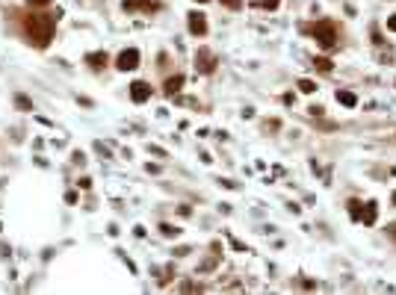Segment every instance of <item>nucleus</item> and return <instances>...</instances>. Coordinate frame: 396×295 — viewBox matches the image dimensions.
Instances as JSON below:
<instances>
[{"label":"nucleus","instance_id":"obj_1","mask_svg":"<svg viewBox=\"0 0 396 295\" xmlns=\"http://www.w3.org/2000/svg\"><path fill=\"white\" fill-rule=\"evenodd\" d=\"M21 30H24V35L30 39V45L48 48L51 39H53V30H56V15H48V12L24 15V18H21Z\"/></svg>","mask_w":396,"mask_h":295},{"label":"nucleus","instance_id":"obj_2","mask_svg":"<svg viewBox=\"0 0 396 295\" xmlns=\"http://www.w3.org/2000/svg\"><path fill=\"white\" fill-rule=\"evenodd\" d=\"M308 30L313 33V39H316V45H319L322 50H334V48H337V27H334V21L322 18V21L310 24Z\"/></svg>","mask_w":396,"mask_h":295},{"label":"nucleus","instance_id":"obj_3","mask_svg":"<svg viewBox=\"0 0 396 295\" xmlns=\"http://www.w3.org/2000/svg\"><path fill=\"white\" fill-rule=\"evenodd\" d=\"M216 53L213 50H207V48H198V53H195V71H201V74H213L216 71Z\"/></svg>","mask_w":396,"mask_h":295},{"label":"nucleus","instance_id":"obj_4","mask_svg":"<svg viewBox=\"0 0 396 295\" xmlns=\"http://www.w3.org/2000/svg\"><path fill=\"white\" fill-rule=\"evenodd\" d=\"M116 68H119V71H133V68H139V50H136V48L121 50L119 59H116Z\"/></svg>","mask_w":396,"mask_h":295},{"label":"nucleus","instance_id":"obj_5","mask_svg":"<svg viewBox=\"0 0 396 295\" xmlns=\"http://www.w3.org/2000/svg\"><path fill=\"white\" fill-rule=\"evenodd\" d=\"M148 98H151V86H148L145 80L130 83V100H133V103H145Z\"/></svg>","mask_w":396,"mask_h":295},{"label":"nucleus","instance_id":"obj_6","mask_svg":"<svg viewBox=\"0 0 396 295\" xmlns=\"http://www.w3.org/2000/svg\"><path fill=\"white\" fill-rule=\"evenodd\" d=\"M187 27H189L192 35H204V33H207V18H204L201 12H189V15H187Z\"/></svg>","mask_w":396,"mask_h":295},{"label":"nucleus","instance_id":"obj_7","mask_svg":"<svg viewBox=\"0 0 396 295\" xmlns=\"http://www.w3.org/2000/svg\"><path fill=\"white\" fill-rule=\"evenodd\" d=\"M133 9L154 12V9H157V0H124V12H133Z\"/></svg>","mask_w":396,"mask_h":295},{"label":"nucleus","instance_id":"obj_8","mask_svg":"<svg viewBox=\"0 0 396 295\" xmlns=\"http://www.w3.org/2000/svg\"><path fill=\"white\" fill-rule=\"evenodd\" d=\"M106 62H110V56H106L103 50H98V53H86V65H89V68H95V71L106 68Z\"/></svg>","mask_w":396,"mask_h":295},{"label":"nucleus","instance_id":"obj_9","mask_svg":"<svg viewBox=\"0 0 396 295\" xmlns=\"http://www.w3.org/2000/svg\"><path fill=\"white\" fill-rule=\"evenodd\" d=\"M376 218H379V204H376V201H370V204H364V213H361V221H364V225H376Z\"/></svg>","mask_w":396,"mask_h":295},{"label":"nucleus","instance_id":"obj_10","mask_svg":"<svg viewBox=\"0 0 396 295\" xmlns=\"http://www.w3.org/2000/svg\"><path fill=\"white\" fill-rule=\"evenodd\" d=\"M181 86H184V77H181V74H174V77H169V80H166V95L181 92Z\"/></svg>","mask_w":396,"mask_h":295},{"label":"nucleus","instance_id":"obj_11","mask_svg":"<svg viewBox=\"0 0 396 295\" xmlns=\"http://www.w3.org/2000/svg\"><path fill=\"white\" fill-rule=\"evenodd\" d=\"M346 207H349V215H352L355 221H361V213H364V204H361V201H358V198H352Z\"/></svg>","mask_w":396,"mask_h":295},{"label":"nucleus","instance_id":"obj_12","mask_svg":"<svg viewBox=\"0 0 396 295\" xmlns=\"http://www.w3.org/2000/svg\"><path fill=\"white\" fill-rule=\"evenodd\" d=\"M313 68H316V71H322V74H328V71L334 68V62H331L328 56H319V59H313Z\"/></svg>","mask_w":396,"mask_h":295},{"label":"nucleus","instance_id":"obj_13","mask_svg":"<svg viewBox=\"0 0 396 295\" xmlns=\"http://www.w3.org/2000/svg\"><path fill=\"white\" fill-rule=\"evenodd\" d=\"M337 103H343V106H358V98H355L352 92H337Z\"/></svg>","mask_w":396,"mask_h":295},{"label":"nucleus","instance_id":"obj_14","mask_svg":"<svg viewBox=\"0 0 396 295\" xmlns=\"http://www.w3.org/2000/svg\"><path fill=\"white\" fill-rule=\"evenodd\" d=\"M15 106L24 109V113H33V100H30L27 95H15Z\"/></svg>","mask_w":396,"mask_h":295},{"label":"nucleus","instance_id":"obj_15","mask_svg":"<svg viewBox=\"0 0 396 295\" xmlns=\"http://www.w3.org/2000/svg\"><path fill=\"white\" fill-rule=\"evenodd\" d=\"M299 92L313 95V92H316V83H313V80H299Z\"/></svg>","mask_w":396,"mask_h":295},{"label":"nucleus","instance_id":"obj_16","mask_svg":"<svg viewBox=\"0 0 396 295\" xmlns=\"http://www.w3.org/2000/svg\"><path fill=\"white\" fill-rule=\"evenodd\" d=\"M160 233H163V236H177L181 230H177V228H172V225H160Z\"/></svg>","mask_w":396,"mask_h":295},{"label":"nucleus","instance_id":"obj_17","mask_svg":"<svg viewBox=\"0 0 396 295\" xmlns=\"http://www.w3.org/2000/svg\"><path fill=\"white\" fill-rule=\"evenodd\" d=\"M222 6H228V9H242V0H222Z\"/></svg>","mask_w":396,"mask_h":295},{"label":"nucleus","instance_id":"obj_18","mask_svg":"<svg viewBox=\"0 0 396 295\" xmlns=\"http://www.w3.org/2000/svg\"><path fill=\"white\" fill-rule=\"evenodd\" d=\"M278 3H281V0H260L263 9H278Z\"/></svg>","mask_w":396,"mask_h":295},{"label":"nucleus","instance_id":"obj_19","mask_svg":"<svg viewBox=\"0 0 396 295\" xmlns=\"http://www.w3.org/2000/svg\"><path fill=\"white\" fill-rule=\"evenodd\" d=\"M27 3H30V6H48L51 0H27Z\"/></svg>","mask_w":396,"mask_h":295},{"label":"nucleus","instance_id":"obj_20","mask_svg":"<svg viewBox=\"0 0 396 295\" xmlns=\"http://www.w3.org/2000/svg\"><path fill=\"white\" fill-rule=\"evenodd\" d=\"M387 30H393V33H396V15H390V18H387Z\"/></svg>","mask_w":396,"mask_h":295},{"label":"nucleus","instance_id":"obj_21","mask_svg":"<svg viewBox=\"0 0 396 295\" xmlns=\"http://www.w3.org/2000/svg\"><path fill=\"white\" fill-rule=\"evenodd\" d=\"M393 204H396V192H393Z\"/></svg>","mask_w":396,"mask_h":295},{"label":"nucleus","instance_id":"obj_22","mask_svg":"<svg viewBox=\"0 0 396 295\" xmlns=\"http://www.w3.org/2000/svg\"><path fill=\"white\" fill-rule=\"evenodd\" d=\"M198 3H207V0H198Z\"/></svg>","mask_w":396,"mask_h":295}]
</instances>
